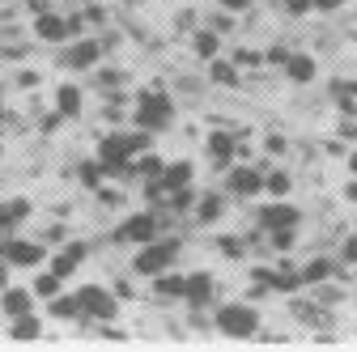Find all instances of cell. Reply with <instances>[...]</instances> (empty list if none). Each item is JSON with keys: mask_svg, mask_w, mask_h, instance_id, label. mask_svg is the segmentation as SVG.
<instances>
[{"mask_svg": "<svg viewBox=\"0 0 357 352\" xmlns=\"http://www.w3.org/2000/svg\"><path fill=\"white\" fill-rule=\"evenodd\" d=\"M170 115H174V106H170V98H166V94H141V102H137V123H141L145 131L166 127V123H170Z\"/></svg>", "mask_w": 357, "mask_h": 352, "instance_id": "277c9868", "label": "cell"}, {"mask_svg": "<svg viewBox=\"0 0 357 352\" xmlns=\"http://www.w3.org/2000/svg\"><path fill=\"white\" fill-rule=\"evenodd\" d=\"M162 297H183L188 289V276H174V272H158V285H153Z\"/></svg>", "mask_w": 357, "mask_h": 352, "instance_id": "ffe728a7", "label": "cell"}, {"mask_svg": "<svg viewBox=\"0 0 357 352\" xmlns=\"http://www.w3.org/2000/svg\"><path fill=\"white\" fill-rule=\"evenodd\" d=\"M255 323H259V314L251 310L247 301H234V305H221V310H217V331L221 335L247 339V335H255Z\"/></svg>", "mask_w": 357, "mask_h": 352, "instance_id": "6da1fadb", "label": "cell"}, {"mask_svg": "<svg viewBox=\"0 0 357 352\" xmlns=\"http://www.w3.org/2000/svg\"><path fill=\"white\" fill-rule=\"evenodd\" d=\"M98 56H102V42H89V38H85V42H77V47L68 51V64H73V68H94Z\"/></svg>", "mask_w": 357, "mask_h": 352, "instance_id": "9a60e30c", "label": "cell"}, {"mask_svg": "<svg viewBox=\"0 0 357 352\" xmlns=\"http://www.w3.org/2000/svg\"><path fill=\"white\" fill-rule=\"evenodd\" d=\"M81 183H85L89 191H98V187H102V161H89V166H81Z\"/></svg>", "mask_w": 357, "mask_h": 352, "instance_id": "83f0119b", "label": "cell"}, {"mask_svg": "<svg viewBox=\"0 0 357 352\" xmlns=\"http://www.w3.org/2000/svg\"><path fill=\"white\" fill-rule=\"evenodd\" d=\"M221 250H226L230 259H243V242L238 238H221Z\"/></svg>", "mask_w": 357, "mask_h": 352, "instance_id": "e575fe53", "label": "cell"}, {"mask_svg": "<svg viewBox=\"0 0 357 352\" xmlns=\"http://www.w3.org/2000/svg\"><path fill=\"white\" fill-rule=\"evenodd\" d=\"M285 9H289V17H306V13H315V5H310V0H285Z\"/></svg>", "mask_w": 357, "mask_h": 352, "instance_id": "1f68e13d", "label": "cell"}, {"mask_svg": "<svg viewBox=\"0 0 357 352\" xmlns=\"http://www.w3.org/2000/svg\"><path fill=\"white\" fill-rule=\"evenodd\" d=\"M77 301H81V319H115L119 314V301L102 285H85L77 293Z\"/></svg>", "mask_w": 357, "mask_h": 352, "instance_id": "3957f363", "label": "cell"}, {"mask_svg": "<svg viewBox=\"0 0 357 352\" xmlns=\"http://www.w3.org/2000/svg\"><path fill=\"white\" fill-rule=\"evenodd\" d=\"M230 26H234V22H230L226 13H217V17H213V30H217V34H221V30H230Z\"/></svg>", "mask_w": 357, "mask_h": 352, "instance_id": "ab89813d", "label": "cell"}, {"mask_svg": "<svg viewBox=\"0 0 357 352\" xmlns=\"http://www.w3.org/2000/svg\"><path fill=\"white\" fill-rule=\"evenodd\" d=\"M77 263H85V242H68V246L52 259V272H56V276H68V272H77Z\"/></svg>", "mask_w": 357, "mask_h": 352, "instance_id": "7c38bea8", "label": "cell"}, {"mask_svg": "<svg viewBox=\"0 0 357 352\" xmlns=\"http://www.w3.org/2000/svg\"><path fill=\"white\" fill-rule=\"evenodd\" d=\"M226 187H230V195H255V191L264 187V174L251 170V166H238V170H230Z\"/></svg>", "mask_w": 357, "mask_h": 352, "instance_id": "30bf717a", "label": "cell"}, {"mask_svg": "<svg viewBox=\"0 0 357 352\" xmlns=\"http://www.w3.org/2000/svg\"><path fill=\"white\" fill-rule=\"evenodd\" d=\"M221 9H230V13H243V9H251V0H221Z\"/></svg>", "mask_w": 357, "mask_h": 352, "instance_id": "f35d334b", "label": "cell"}, {"mask_svg": "<svg viewBox=\"0 0 357 352\" xmlns=\"http://www.w3.org/2000/svg\"><path fill=\"white\" fill-rule=\"evenodd\" d=\"M137 153L132 149V136H107L102 145H98V161H102V170H123V161Z\"/></svg>", "mask_w": 357, "mask_h": 352, "instance_id": "52a82bcc", "label": "cell"}, {"mask_svg": "<svg viewBox=\"0 0 357 352\" xmlns=\"http://www.w3.org/2000/svg\"><path fill=\"white\" fill-rule=\"evenodd\" d=\"M340 259H344V263H357V234H349V238H344V246H340Z\"/></svg>", "mask_w": 357, "mask_h": 352, "instance_id": "d6a6232c", "label": "cell"}, {"mask_svg": "<svg viewBox=\"0 0 357 352\" xmlns=\"http://www.w3.org/2000/svg\"><path fill=\"white\" fill-rule=\"evenodd\" d=\"M56 106H60L64 119H77V115H81V90H77V85H60Z\"/></svg>", "mask_w": 357, "mask_h": 352, "instance_id": "ac0fdd59", "label": "cell"}, {"mask_svg": "<svg viewBox=\"0 0 357 352\" xmlns=\"http://www.w3.org/2000/svg\"><path fill=\"white\" fill-rule=\"evenodd\" d=\"M349 166H353V174H357V153H349Z\"/></svg>", "mask_w": 357, "mask_h": 352, "instance_id": "f6af8a7d", "label": "cell"}, {"mask_svg": "<svg viewBox=\"0 0 357 352\" xmlns=\"http://www.w3.org/2000/svg\"><path fill=\"white\" fill-rule=\"evenodd\" d=\"M0 230H13V225H9V216H5V204H0Z\"/></svg>", "mask_w": 357, "mask_h": 352, "instance_id": "7bdbcfd3", "label": "cell"}, {"mask_svg": "<svg viewBox=\"0 0 357 352\" xmlns=\"http://www.w3.org/2000/svg\"><path fill=\"white\" fill-rule=\"evenodd\" d=\"M162 157H153V153H145L141 161H137V174H141V179H162Z\"/></svg>", "mask_w": 357, "mask_h": 352, "instance_id": "4316f807", "label": "cell"}, {"mask_svg": "<svg viewBox=\"0 0 357 352\" xmlns=\"http://www.w3.org/2000/svg\"><path fill=\"white\" fill-rule=\"evenodd\" d=\"M298 221H302V212L294 204H268V208H259V225L264 230H298Z\"/></svg>", "mask_w": 357, "mask_h": 352, "instance_id": "ba28073f", "label": "cell"}, {"mask_svg": "<svg viewBox=\"0 0 357 352\" xmlns=\"http://www.w3.org/2000/svg\"><path fill=\"white\" fill-rule=\"evenodd\" d=\"M273 289L277 293H298L302 289V276L298 272H273Z\"/></svg>", "mask_w": 357, "mask_h": 352, "instance_id": "484cf974", "label": "cell"}, {"mask_svg": "<svg viewBox=\"0 0 357 352\" xmlns=\"http://www.w3.org/2000/svg\"><path fill=\"white\" fill-rule=\"evenodd\" d=\"M43 250L38 242H22V238H9V242H0V259L5 263H17V268H34V263H43Z\"/></svg>", "mask_w": 357, "mask_h": 352, "instance_id": "5b68a950", "label": "cell"}, {"mask_svg": "<svg viewBox=\"0 0 357 352\" xmlns=\"http://www.w3.org/2000/svg\"><path fill=\"white\" fill-rule=\"evenodd\" d=\"M264 153H285V136H268V145H264Z\"/></svg>", "mask_w": 357, "mask_h": 352, "instance_id": "74e56055", "label": "cell"}, {"mask_svg": "<svg viewBox=\"0 0 357 352\" xmlns=\"http://www.w3.org/2000/svg\"><path fill=\"white\" fill-rule=\"evenodd\" d=\"M285 72H289L294 85H306V81H315V60H310V56H289Z\"/></svg>", "mask_w": 357, "mask_h": 352, "instance_id": "e0dca14e", "label": "cell"}, {"mask_svg": "<svg viewBox=\"0 0 357 352\" xmlns=\"http://www.w3.org/2000/svg\"><path fill=\"white\" fill-rule=\"evenodd\" d=\"M153 234H158V216H153V212H137V216H128V221L119 225L115 238H119V242H141V246H145V242H153Z\"/></svg>", "mask_w": 357, "mask_h": 352, "instance_id": "8992f818", "label": "cell"}, {"mask_svg": "<svg viewBox=\"0 0 357 352\" xmlns=\"http://www.w3.org/2000/svg\"><path fill=\"white\" fill-rule=\"evenodd\" d=\"M221 208H226V200H221V195H200V204H196V221H200V225H213L217 216H221Z\"/></svg>", "mask_w": 357, "mask_h": 352, "instance_id": "d6986e66", "label": "cell"}, {"mask_svg": "<svg viewBox=\"0 0 357 352\" xmlns=\"http://www.w3.org/2000/svg\"><path fill=\"white\" fill-rule=\"evenodd\" d=\"M217 47H221V42H217V30L196 34V56H200V60H213V56H217Z\"/></svg>", "mask_w": 357, "mask_h": 352, "instance_id": "d4e9b609", "label": "cell"}, {"mask_svg": "<svg viewBox=\"0 0 357 352\" xmlns=\"http://www.w3.org/2000/svg\"><path fill=\"white\" fill-rule=\"evenodd\" d=\"M208 81H213V85H238L234 64H221V60L213 56V60H208Z\"/></svg>", "mask_w": 357, "mask_h": 352, "instance_id": "7402d4cb", "label": "cell"}, {"mask_svg": "<svg viewBox=\"0 0 357 352\" xmlns=\"http://www.w3.org/2000/svg\"><path fill=\"white\" fill-rule=\"evenodd\" d=\"M204 149H208V161L221 170V166H226V161L234 157V149H238V145H234V136H230V131H213Z\"/></svg>", "mask_w": 357, "mask_h": 352, "instance_id": "8fae6325", "label": "cell"}, {"mask_svg": "<svg viewBox=\"0 0 357 352\" xmlns=\"http://www.w3.org/2000/svg\"><path fill=\"white\" fill-rule=\"evenodd\" d=\"M213 276L208 272H196V276H188V289H183V301L192 305V310H204V305L213 301Z\"/></svg>", "mask_w": 357, "mask_h": 352, "instance_id": "9c48e42d", "label": "cell"}, {"mask_svg": "<svg viewBox=\"0 0 357 352\" xmlns=\"http://www.w3.org/2000/svg\"><path fill=\"white\" fill-rule=\"evenodd\" d=\"M174 259H178V238H166V242H145L132 268H137L141 276H158V272H166V268H170Z\"/></svg>", "mask_w": 357, "mask_h": 352, "instance_id": "7a4b0ae2", "label": "cell"}, {"mask_svg": "<svg viewBox=\"0 0 357 352\" xmlns=\"http://www.w3.org/2000/svg\"><path fill=\"white\" fill-rule=\"evenodd\" d=\"M34 30H38V38H47V42H64L68 38V22L56 17V13H38Z\"/></svg>", "mask_w": 357, "mask_h": 352, "instance_id": "4fadbf2b", "label": "cell"}, {"mask_svg": "<svg viewBox=\"0 0 357 352\" xmlns=\"http://www.w3.org/2000/svg\"><path fill=\"white\" fill-rule=\"evenodd\" d=\"M310 5H315V13H336L344 0H310Z\"/></svg>", "mask_w": 357, "mask_h": 352, "instance_id": "d590c367", "label": "cell"}, {"mask_svg": "<svg viewBox=\"0 0 357 352\" xmlns=\"http://www.w3.org/2000/svg\"><path fill=\"white\" fill-rule=\"evenodd\" d=\"M328 276H332V263H328V259H315V263H306L302 285H324Z\"/></svg>", "mask_w": 357, "mask_h": 352, "instance_id": "cb8c5ba5", "label": "cell"}, {"mask_svg": "<svg viewBox=\"0 0 357 352\" xmlns=\"http://www.w3.org/2000/svg\"><path fill=\"white\" fill-rule=\"evenodd\" d=\"M5 289H9V263L0 259V293H5Z\"/></svg>", "mask_w": 357, "mask_h": 352, "instance_id": "60d3db41", "label": "cell"}, {"mask_svg": "<svg viewBox=\"0 0 357 352\" xmlns=\"http://www.w3.org/2000/svg\"><path fill=\"white\" fill-rule=\"evenodd\" d=\"M9 335H13V339H34V335H38V323H34L30 314H22V319L13 323V331H9Z\"/></svg>", "mask_w": 357, "mask_h": 352, "instance_id": "4dcf8cb0", "label": "cell"}, {"mask_svg": "<svg viewBox=\"0 0 357 352\" xmlns=\"http://www.w3.org/2000/svg\"><path fill=\"white\" fill-rule=\"evenodd\" d=\"M273 246H277V250L294 246V230H273Z\"/></svg>", "mask_w": 357, "mask_h": 352, "instance_id": "836d02e7", "label": "cell"}, {"mask_svg": "<svg viewBox=\"0 0 357 352\" xmlns=\"http://www.w3.org/2000/svg\"><path fill=\"white\" fill-rule=\"evenodd\" d=\"M349 200H357V183H349Z\"/></svg>", "mask_w": 357, "mask_h": 352, "instance_id": "ee69618b", "label": "cell"}, {"mask_svg": "<svg viewBox=\"0 0 357 352\" xmlns=\"http://www.w3.org/2000/svg\"><path fill=\"white\" fill-rule=\"evenodd\" d=\"M17 85H22V90H30V85H38V77H34V72H22V77H17Z\"/></svg>", "mask_w": 357, "mask_h": 352, "instance_id": "b9f144b4", "label": "cell"}, {"mask_svg": "<svg viewBox=\"0 0 357 352\" xmlns=\"http://www.w3.org/2000/svg\"><path fill=\"white\" fill-rule=\"evenodd\" d=\"M5 216H9V225H22L26 216H30V200H9L5 204Z\"/></svg>", "mask_w": 357, "mask_h": 352, "instance_id": "f1b7e54d", "label": "cell"}, {"mask_svg": "<svg viewBox=\"0 0 357 352\" xmlns=\"http://www.w3.org/2000/svg\"><path fill=\"white\" fill-rule=\"evenodd\" d=\"M0 119H5V115H0Z\"/></svg>", "mask_w": 357, "mask_h": 352, "instance_id": "bcb514c9", "label": "cell"}, {"mask_svg": "<svg viewBox=\"0 0 357 352\" xmlns=\"http://www.w3.org/2000/svg\"><path fill=\"white\" fill-rule=\"evenodd\" d=\"M0 305H5L9 319H22V314H30V293L26 289H5L0 293Z\"/></svg>", "mask_w": 357, "mask_h": 352, "instance_id": "2e32d148", "label": "cell"}, {"mask_svg": "<svg viewBox=\"0 0 357 352\" xmlns=\"http://www.w3.org/2000/svg\"><path fill=\"white\" fill-rule=\"evenodd\" d=\"M268 60H273V64H285V60H289V47H281V42H277V47H268Z\"/></svg>", "mask_w": 357, "mask_h": 352, "instance_id": "8d00e7d4", "label": "cell"}, {"mask_svg": "<svg viewBox=\"0 0 357 352\" xmlns=\"http://www.w3.org/2000/svg\"><path fill=\"white\" fill-rule=\"evenodd\" d=\"M264 187H268V191H273V195L281 200V195H285L294 183H289V174H285V170H277V174H268V179H264Z\"/></svg>", "mask_w": 357, "mask_h": 352, "instance_id": "f546056e", "label": "cell"}, {"mask_svg": "<svg viewBox=\"0 0 357 352\" xmlns=\"http://www.w3.org/2000/svg\"><path fill=\"white\" fill-rule=\"evenodd\" d=\"M52 319H81V301L77 297H52Z\"/></svg>", "mask_w": 357, "mask_h": 352, "instance_id": "44dd1931", "label": "cell"}, {"mask_svg": "<svg viewBox=\"0 0 357 352\" xmlns=\"http://www.w3.org/2000/svg\"><path fill=\"white\" fill-rule=\"evenodd\" d=\"M60 280H64V276H56V272H43V276L34 280V289H30V293H34V297H47V301H52V297L60 293Z\"/></svg>", "mask_w": 357, "mask_h": 352, "instance_id": "603a6c76", "label": "cell"}, {"mask_svg": "<svg viewBox=\"0 0 357 352\" xmlns=\"http://www.w3.org/2000/svg\"><path fill=\"white\" fill-rule=\"evenodd\" d=\"M192 174H196L192 161H174L162 170V183H166V191H178V187H192Z\"/></svg>", "mask_w": 357, "mask_h": 352, "instance_id": "5bb4252c", "label": "cell"}]
</instances>
